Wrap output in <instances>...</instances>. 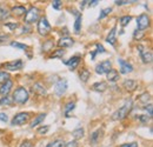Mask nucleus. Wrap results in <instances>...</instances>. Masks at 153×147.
Returning <instances> with one entry per match:
<instances>
[{
  "instance_id": "obj_1",
  "label": "nucleus",
  "mask_w": 153,
  "mask_h": 147,
  "mask_svg": "<svg viewBox=\"0 0 153 147\" xmlns=\"http://www.w3.org/2000/svg\"><path fill=\"white\" fill-rule=\"evenodd\" d=\"M132 107H133V101H132L131 99H127V100L125 101V104H124L121 107H119V108L112 114V120H115V121L124 120V119L127 118V115L130 114Z\"/></svg>"
},
{
  "instance_id": "obj_2",
  "label": "nucleus",
  "mask_w": 153,
  "mask_h": 147,
  "mask_svg": "<svg viewBox=\"0 0 153 147\" xmlns=\"http://www.w3.org/2000/svg\"><path fill=\"white\" fill-rule=\"evenodd\" d=\"M12 100H13L14 104L25 105V104L30 100V93H28V91H27L24 86H19V87H17V88L13 91Z\"/></svg>"
},
{
  "instance_id": "obj_3",
  "label": "nucleus",
  "mask_w": 153,
  "mask_h": 147,
  "mask_svg": "<svg viewBox=\"0 0 153 147\" xmlns=\"http://www.w3.org/2000/svg\"><path fill=\"white\" fill-rule=\"evenodd\" d=\"M39 19H40V10L37 6H31L24 16V22L25 25H31L38 22Z\"/></svg>"
},
{
  "instance_id": "obj_4",
  "label": "nucleus",
  "mask_w": 153,
  "mask_h": 147,
  "mask_svg": "<svg viewBox=\"0 0 153 147\" xmlns=\"http://www.w3.org/2000/svg\"><path fill=\"white\" fill-rule=\"evenodd\" d=\"M37 32L41 37H47L52 32V26L46 17H41L37 22Z\"/></svg>"
},
{
  "instance_id": "obj_5",
  "label": "nucleus",
  "mask_w": 153,
  "mask_h": 147,
  "mask_svg": "<svg viewBox=\"0 0 153 147\" xmlns=\"http://www.w3.org/2000/svg\"><path fill=\"white\" fill-rule=\"evenodd\" d=\"M137 50H138L139 56H140V59H141V61L144 64H151L152 62L153 54L151 50H149L145 45H138L137 46Z\"/></svg>"
},
{
  "instance_id": "obj_6",
  "label": "nucleus",
  "mask_w": 153,
  "mask_h": 147,
  "mask_svg": "<svg viewBox=\"0 0 153 147\" xmlns=\"http://www.w3.org/2000/svg\"><path fill=\"white\" fill-rule=\"evenodd\" d=\"M28 120H30V113L28 112H20L12 118L11 125L12 126H22V125L27 124Z\"/></svg>"
},
{
  "instance_id": "obj_7",
  "label": "nucleus",
  "mask_w": 153,
  "mask_h": 147,
  "mask_svg": "<svg viewBox=\"0 0 153 147\" xmlns=\"http://www.w3.org/2000/svg\"><path fill=\"white\" fill-rule=\"evenodd\" d=\"M150 25H151V19L146 13H143L137 18V30L138 31L144 32L145 30H147L150 27Z\"/></svg>"
},
{
  "instance_id": "obj_8",
  "label": "nucleus",
  "mask_w": 153,
  "mask_h": 147,
  "mask_svg": "<svg viewBox=\"0 0 153 147\" xmlns=\"http://www.w3.org/2000/svg\"><path fill=\"white\" fill-rule=\"evenodd\" d=\"M2 67L10 72H17V71H20L22 70L24 67V61L21 59H17V60H12V61H7L5 64H2Z\"/></svg>"
},
{
  "instance_id": "obj_9",
  "label": "nucleus",
  "mask_w": 153,
  "mask_h": 147,
  "mask_svg": "<svg viewBox=\"0 0 153 147\" xmlns=\"http://www.w3.org/2000/svg\"><path fill=\"white\" fill-rule=\"evenodd\" d=\"M68 88V82L66 79H59L54 84V93L57 97H62Z\"/></svg>"
},
{
  "instance_id": "obj_10",
  "label": "nucleus",
  "mask_w": 153,
  "mask_h": 147,
  "mask_svg": "<svg viewBox=\"0 0 153 147\" xmlns=\"http://www.w3.org/2000/svg\"><path fill=\"white\" fill-rule=\"evenodd\" d=\"M118 64H119V74H130L133 72V65L121 58L118 59Z\"/></svg>"
},
{
  "instance_id": "obj_11",
  "label": "nucleus",
  "mask_w": 153,
  "mask_h": 147,
  "mask_svg": "<svg viewBox=\"0 0 153 147\" xmlns=\"http://www.w3.org/2000/svg\"><path fill=\"white\" fill-rule=\"evenodd\" d=\"M111 68H112V62H111V60H104V61H101V62H99V64L97 65L94 71H96L97 74L102 75V74L107 73Z\"/></svg>"
},
{
  "instance_id": "obj_12",
  "label": "nucleus",
  "mask_w": 153,
  "mask_h": 147,
  "mask_svg": "<svg viewBox=\"0 0 153 147\" xmlns=\"http://www.w3.org/2000/svg\"><path fill=\"white\" fill-rule=\"evenodd\" d=\"M80 61H81V56L76 54V55L71 56L68 60L64 61V64L68 67V70H70V71H76V68H78V66L80 65Z\"/></svg>"
},
{
  "instance_id": "obj_13",
  "label": "nucleus",
  "mask_w": 153,
  "mask_h": 147,
  "mask_svg": "<svg viewBox=\"0 0 153 147\" xmlns=\"http://www.w3.org/2000/svg\"><path fill=\"white\" fill-rule=\"evenodd\" d=\"M74 45V39L71 37H68V36H65V37H61L59 39V41H58V46L60 47V48H62V50H65V48H70V47H72Z\"/></svg>"
},
{
  "instance_id": "obj_14",
  "label": "nucleus",
  "mask_w": 153,
  "mask_h": 147,
  "mask_svg": "<svg viewBox=\"0 0 153 147\" xmlns=\"http://www.w3.org/2000/svg\"><path fill=\"white\" fill-rule=\"evenodd\" d=\"M13 81L10 79V80H7V81H5L4 84H1L0 85V95H2V97H5V95H10V92L12 91V88H13Z\"/></svg>"
},
{
  "instance_id": "obj_15",
  "label": "nucleus",
  "mask_w": 153,
  "mask_h": 147,
  "mask_svg": "<svg viewBox=\"0 0 153 147\" xmlns=\"http://www.w3.org/2000/svg\"><path fill=\"white\" fill-rule=\"evenodd\" d=\"M26 11H27V8H26L24 5H16V6H13V7L10 10V13H11V16H14V17L19 18V17L25 16Z\"/></svg>"
},
{
  "instance_id": "obj_16",
  "label": "nucleus",
  "mask_w": 153,
  "mask_h": 147,
  "mask_svg": "<svg viewBox=\"0 0 153 147\" xmlns=\"http://www.w3.org/2000/svg\"><path fill=\"white\" fill-rule=\"evenodd\" d=\"M32 92L34 93L36 95H38V97H46L47 95V90L41 82H36L32 86Z\"/></svg>"
},
{
  "instance_id": "obj_17",
  "label": "nucleus",
  "mask_w": 153,
  "mask_h": 147,
  "mask_svg": "<svg viewBox=\"0 0 153 147\" xmlns=\"http://www.w3.org/2000/svg\"><path fill=\"white\" fill-rule=\"evenodd\" d=\"M123 87L126 91H128V92H133V91L137 90V87H138V81H135L133 79H126L123 82Z\"/></svg>"
},
{
  "instance_id": "obj_18",
  "label": "nucleus",
  "mask_w": 153,
  "mask_h": 147,
  "mask_svg": "<svg viewBox=\"0 0 153 147\" xmlns=\"http://www.w3.org/2000/svg\"><path fill=\"white\" fill-rule=\"evenodd\" d=\"M46 113H40V114H38L37 117H34V119L31 121V124H30V127L31 128H36V127H38V126H40L42 122H44V120L46 119Z\"/></svg>"
},
{
  "instance_id": "obj_19",
  "label": "nucleus",
  "mask_w": 153,
  "mask_h": 147,
  "mask_svg": "<svg viewBox=\"0 0 153 147\" xmlns=\"http://www.w3.org/2000/svg\"><path fill=\"white\" fill-rule=\"evenodd\" d=\"M107 88H108V85L106 81H98L92 85V90L98 93H104L105 91H107Z\"/></svg>"
},
{
  "instance_id": "obj_20",
  "label": "nucleus",
  "mask_w": 153,
  "mask_h": 147,
  "mask_svg": "<svg viewBox=\"0 0 153 147\" xmlns=\"http://www.w3.org/2000/svg\"><path fill=\"white\" fill-rule=\"evenodd\" d=\"M53 47H54V41L53 39H47L42 42L41 45V52L44 53H48V52H52L53 51Z\"/></svg>"
},
{
  "instance_id": "obj_21",
  "label": "nucleus",
  "mask_w": 153,
  "mask_h": 147,
  "mask_svg": "<svg viewBox=\"0 0 153 147\" xmlns=\"http://www.w3.org/2000/svg\"><path fill=\"white\" fill-rule=\"evenodd\" d=\"M106 78H107V81L110 82H117L119 79H120V74L119 72L114 70V68H111L107 73H106Z\"/></svg>"
},
{
  "instance_id": "obj_22",
  "label": "nucleus",
  "mask_w": 153,
  "mask_h": 147,
  "mask_svg": "<svg viewBox=\"0 0 153 147\" xmlns=\"http://www.w3.org/2000/svg\"><path fill=\"white\" fill-rule=\"evenodd\" d=\"M106 42H108L110 45L114 46L117 42V26H113L108 33V36L106 37Z\"/></svg>"
},
{
  "instance_id": "obj_23",
  "label": "nucleus",
  "mask_w": 153,
  "mask_h": 147,
  "mask_svg": "<svg viewBox=\"0 0 153 147\" xmlns=\"http://www.w3.org/2000/svg\"><path fill=\"white\" fill-rule=\"evenodd\" d=\"M10 17H11V13H10V10L7 8V6L0 5V22L7 20Z\"/></svg>"
},
{
  "instance_id": "obj_24",
  "label": "nucleus",
  "mask_w": 153,
  "mask_h": 147,
  "mask_svg": "<svg viewBox=\"0 0 153 147\" xmlns=\"http://www.w3.org/2000/svg\"><path fill=\"white\" fill-rule=\"evenodd\" d=\"M81 21H82V16L79 14L78 17H76V21H74V25H73V31L76 34H79L80 31H81Z\"/></svg>"
},
{
  "instance_id": "obj_25",
  "label": "nucleus",
  "mask_w": 153,
  "mask_h": 147,
  "mask_svg": "<svg viewBox=\"0 0 153 147\" xmlns=\"http://www.w3.org/2000/svg\"><path fill=\"white\" fill-rule=\"evenodd\" d=\"M74 108H76V102H74V101H68V102H66L65 106H64L65 115L68 118V117H70V113L74 110Z\"/></svg>"
},
{
  "instance_id": "obj_26",
  "label": "nucleus",
  "mask_w": 153,
  "mask_h": 147,
  "mask_svg": "<svg viewBox=\"0 0 153 147\" xmlns=\"http://www.w3.org/2000/svg\"><path fill=\"white\" fill-rule=\"evenodd\" d=\"M66 53V51L65 50H62V48H58V50H54L51 54H50V59H61L64 55Z\"/></svg>"
},
{
  "instance_id": "obj_27",
  "label": "nucleus",
  "mask_w": 153,
  "mask_h": 147,
  "mask_svg": "<svg viewBox=\"0 0 153 147\" xmlns=\"http://www.w3.org/2000/svg\"><path fill=\"white\" fill-rule=\"evenodd\" d=\"M79 78H80V80H81L82 82H87L88 79L91 78V72H90V70H87V68H82L81 72H80V74H79Z\"/></svg>"
},
{
  "instance_id": "obj_28",
  "label": "nucleus",
  "mask_w": 153,
  "mask_h": 147,
  "mask_svg": "<svg viewBox=\"0 0 153 147\" xmlns=\"http://www.w3.org/2000/svg\"><path fill=\"white\" fill-rule=\"evenodd\" d=\"M84 134H85V129L82 128V127H78V128L72 131V137H73L76 140L81 139V138L84 137Z\"/></svg>"
},
{
  "instance_id": "obj_29",
  "label": "nucleus",
  "mask_w": 153,
  "mask_h": 147,
  "mask_svg": "<svg viewBox=\"0 0 153 147\" xmlns=\"http://www.w3.org/2000/svg\"><path fill=\"white\" fill-rule=\"evenodd\" d=\"M12 104H13L12 97L5 95V97H1L0 98V106H11Z\"/></svg>"
},
{
  "instance_id": "obj_30",
  "label": "nucleus",
  "mask_w": 153,
  "mask_h": 147,
  "mask_svg": "<svg viewBox=\"0 0 153 147\" xmlns=\"http://www.w3.org/2000/svg\"><path fill=\"white\" fill-rule=\"evenodd\" d=\"M12 47H16L17 50H21V51H27L30 47L27 46V45H25V44H21L19 41H11V44H10Z\"/></svg>"
},
{
  "instance_id": "obj_31",
  "label": "nucleus",
  "mask_w": 153,
  "mask_h": 147,
  "mask_svg": "<svg viewBox=\"0 0 153 147\" xmlns=\"http://www.w3.org/2000/svg\"><path fill=\"white\" fill-rule=\"evenodd\" d=\"M131 20H132L131 16H123V17L119 18V24H120L121 27H125L131 22Z\"/></svg>"
},
{
  "instance_id": "obj_32",
  "label": "nucleus",
  "mask_w": 153,
  "mask_h": 147,
  "mask_svg": "<svg viewBox=\"0 0 153 147\" xmlns=\"http://www.w3.org/2000/svg\"><path fill=\"white\" fill-rule=\"evenodd\" d=\"M99 138H100V129H97V131H94V132L91 134V137H90L91 144L96 145L97 143H98V140H99Z\"/></svg>"
},
{
  "instance_id": "obj_33",
  "label": "nucleus",
  "mask_w": 153,
  "mask_h": 147,
  "mask_svg": "<svg viewBox=\"0 0 153 147\" xmlns=\"http://www.w3.org/2000/svg\"><path fill=\"white\" fill-rule=\"evenodd\" d=\"M111 12H112V7H106V8L101 10V11H100V14H99V17H98V20H102L104 18H106Z\"/></svg>"
},
{
  "instance_id": "obj_34",
  "label": "nucleus",
  "mask_w": 153,
  "mask_h": 147,
  "mask_svg": "<svg viewBox=\"0 0 153 147\" xmlns=\"http://www.w3.org/2000/svg\"><path fill=\"white\" fill-rule=\"evenodd\" d=\"M64 146V140L62 139H56L51 143H48L46 147H62Z\"/></svg>"
},
{
  "instance_id": "obj_35",
  "label": "nucleus",
  "mask_w": 153,
  "mask_h": 147,
  "mask_svg": "<svg viewBox=\"0 0 153 147\" xmlns=\"http://www.w3.org/2000/svg\"><path fill=\"white\" fill-rule=\"evenodd\" d=\"M10 78H11V75H10L8 72H6V71H1V72H0V85L4 84L5 81L10 80Z\"/></svg>"
},
{
  "instance_id": "obj_36",
  "label": "nucleus",
  "mask_w": 153,
  "mask_h": 147,
  "mask_svg": "<svg viewBox=\"0 0 153 147\" xmlns=\"http://www.w3.org/2000/svg\"><path fill=\"white\" fill-rule=\"evenodd\" d=\"M48 131H50V126H48V125H41V126H39L38 129H37V133L40 134V135H44V134H46Z\"/></svg>"
},
{
  "instance_id": "obj_37",
  "label": "nucleus",
  "mask_w": 153,
  "mask_h": 147,
  "mask_svg": "<svg viewBox=\"0 0 153 147\" xmlns=\"http://www.w3.org/2000/svg\"><path fill=\"white\" fill-rule=\"evenodd\" d=\"M139 100L147 105V101H150V100H151V95H150L149 93H144V94H141V95L139 97Z\"/></svg>"
},
{
  "instance_id": "obj_38",
  "label": "nucleus",
  "mask_w": 153,
  "mask_h": 147,
  "mask_svg": "<svg viewBox=\"0 0 153 147\" xmlns=\"http://www.w3.org/2000/svg\"><path fill=\"white\" fill-rule=\"evenodd\" d=\"M61 6H62V1H60V0H53V1H52V7H53L54 10L59 11V10L61 8Z\"/></svg>"
},
{
  "instance_id": "obj_39",
  "label": "nucleus",
  "mask_w": 153,
  "mask_h": 147,
  "mask_svg": "<svg viewBox=\"0 0 153 147\" xmlns=\"http://www.w3.org/2000/svg\"><path fill=\"white\" fill-rule=\"evenodd\" d=\"M96 48L97 50L94 52H96L97 54H98V53H106V50H105V47H104L101 44H96Z\"/></svg>"
},
{
  "instance_id": "obj_40",
  "label": "nucleus",
  "mask_w": 153,
  "mask_h": 147,
  "mask_svg": "<svg viewBox=\"0 0 153 147\" xmlns=\"http://www.w3.org/2000/svg\"><path fill=\"white\" fill-rule=\"evenodd\" d=\"M131 2H134V1H128V0H117L114 1V4L117 6H124V5H128V4H131Z\"/></svg>"
},
{
  "instance_id": "obj_41",
  "label": "nucleus",
  "mask_w": 153,
  "mask_h": 147,
  "mask_svg": "<svg viewBox=\"0 0 153 147\" xmlns=\"http://www.w3.org/2000/svg\"><path fill=\"white\" fill-rule=\"evenodd\" d=\"M19 147H34L33 146V143L31 140H24L21 144H20Z\"/></svg>"
},
{
  "instance_id": "obj_42",
  "label": "nucleus",
  "mask_w": 153,
  "mask_h": 147,
  "mask_svg": "<svg viewBox=\"0 0 153 147\" xmlns=\"http://www.w3.org/2000/svg\"><path fill=\"white\" fill-rule=\"evenodd\" d=\"M150 119H151V118H150L149 115H145V114H141V115H139V117H138V120H140V121H141V122H144V124H145V122H147Z\"/></svg>"
},
{
  "instance_id": "obj_43",
  "label": "nucleus",
  "mask_w": 153,
  "mask_h": 147,
  "mask_svg": "<svg viewBox=\"0 0 153 147\" xmlns=\"http://www.w3.org/2000/svg\"><path fill=\"white\" fill-rule=\"evenodd\" d=\"M78 146H79V144H78V141H76V140H71V141L66 143L64 147H78Z\"/></svg>"
},
{
  "instance_id": "obj_44",
  "label": "nucleus",
  "mask_w": 153,
  "mask_h": 147,
  "mask_svg": "<svg viewBox=\"0 0 153 147\" xmlns=\"http://www.w3.org/2000/svg\"><path fill=\"white\" fill-rule=\"evenodd\" d=\"M5 26H6V27H8L11 31H16V30L18 28L19 24H18V22H14V24H6Z\"/></svg>"
},
{
  "instance_id": "obj_45",
  "label": "nucleus",
  "mask_w": 153,
  "mask_h": 147,
  "mask_svg": "<svg viewBox=\"0 0 153 147\" xmlns=\"http://www.w3.org/2000/svg\"><path fill=\"white\" fill-rule=\"evenodd\" d=\"M0 121L6 124V122L8 121V115H7L6 113H2V112H1V113H0Z\"/></svg>"
},
{
  "instance_id": "obj_46",
  "label": "nucleus",
  "mask_w": 153,
  "mask_h": 147,
  "mask_svg": "<svg viewBox=\"0 0 153 147\" xmlns=\"http://www.w3.org/2000/svg\"><path fill=\"white\" fill-rule=\"evenodd\" d=\"M8 39H10V36H7V34H0V45L1 44H5Z\"/></svg>"
},
{
  "instance_id": "obj_47",
  "label": "nucleus",
  "mask_w": 153,
  "mask_h": 147,
  "mask_svg": "<svg viewBox=\"0 0 153 147\" xmlns=\"http://www.w3.org/2000/svg\"><path fill=\"white\" fill-rule=\"evenodd\" d=\"M119 147H139L138 146V143H126V144H123Z\"/></svg>"
},
{
  "instance_id": "obj_48",
  "label": "nucleus",
  "mask_w": 153,
  "mask_h": 147,
  "mask_svg": "<svg viewBox=\"0 0 153 147\" xmlns=\"http://www.w3.org/2000/svg\"><path fill=\"white\" fill-rule=\"evenodd\" d=\"M145 111L149 113V117H150V118H152V104H149V105H146V107H145Z\"/></svg>"
},
{
  "instance_id": "obj_49",
  "label": "nucleus",
  "mask_w": 153,
  "mask_h": 147,
  "mask_svg": "<svg viewBox=\"0 0 153 147\" xmlns=\"http://www.w3.org/2000/svg\"><path fill=\"white\" fill-rule=\"evenodd\" d=\"M99 4V1L98 0H92V1H87V5L90 6V7H94Z\"/></svg>"
},
{
  "instance_id": "obj_50",
  "label": "nucleus",
  "mask_w": 153,
  "mask_h": 147,
  "mask_svg": "<svg viewBox=\"0 0 153 147\" xmlns=\"http://www.w3.org/2000/svg\"><path fill=\"white\" fill-rule=\"evenodd\" d=\"M86 5H87V1H86V0H84V1H80V8H81V10H82V8H84Z\"/></svg>"
},
{
  "instance_id": "obj_51",
  "label": "nucleus",
  "mask_w": 153,
  "mask_h": 147,
  "mask_svg": "<svg viewBox=\"0 0 153 147\" xmlns=\"http://www.w3.org/2000/svg\"><path fill=\"white\" fill-rule=\"evenodd\" d=\"M28 32H30V27L25 26V27L22 28V32H21V34H22V33H28Z\"/></svg>"
}]
</instances>
